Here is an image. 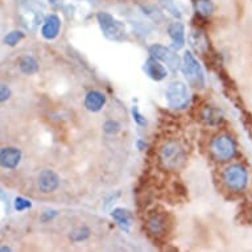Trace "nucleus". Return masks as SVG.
<instances>
[{
    "label": "nucleus",
    "instance_id": "f257e3e1",
    "mask_svg": "<svg viewBox=\"0 0 252 252\" xmlns=\"http://www.w3.org/2000/svg\"><path fill=\"white\" fill-rule=\"evenodd\" d=\"M160 161L166 169H180L186 161L185 151L176 141H168L160 149Z\"/></svg>",
    "mask_w": 252,
    "mask_h": 252
},
{
    "label": "nucleus",
    "instance_id": "f03ea898",
    "mask_svg": "<svg viewBox=\"0 0 252 252\" xmlns=\"http://www.w3.org/2000/svg\"><path fill=\"white\" fill-rule=\"evenodd\" d=\"M166 102L168 106L173 110H184L189 106L190 102V94L184 82L174 81L169 83V86L165 91Z\"/></svg>",
    "mask_w": 252,
    "mask_h": 252
},
{
    "label": "nucleus",
    "instance_id": "7ed1b4c3",
    "mask_svg": "<svg viewBox=\"0 0 252 252\" xmlns=\"http://www.w3.org/2000/svg\"><path fill=\"white\" fill-rule=\"evenodd\" d=\"M211 153L218 161H230L236 155V144L228 135H218L211 141Z\"/></svg>",
    "mask_w": 252,
    "mask_h": 252
},
{
    "label": "nucleus",
    "instance_id": "20e7f679",
    "mask_svg": "<svg viewBox=\"0 0 252 252\" xmlns=\"http://www.w3.org/2000/svg\"><path fill=\"white\" fill-rule=\"evenodd\" d=\"M223 182L232 191H243L248 185V172L240 164H232L222 174Z\"/></svg>",
    "mask_w": 252,
    "mask_h": 252
},
{
    "label": "nucleus",
    "instance_id": "39448f33",
    "mask_svg": "<svg viewBox=\"0 0 252 252\" xmlns=\"http://www.w3.org/2000/svg\"><path fill=\"white\" fill-rule=\"evenodd\" d=\"M182 73L188 79V82L193 85L194 87H203L205 86V77H203V71L201 69V65L198 61L195 60V57L190 52L186 50L182 58L181 65Z\"/></svg>",
    "mask_w": 252,
    "mask_h": 252
},
{
    "label": "nucleus",
    "instance_id": "423d86ee",
    "mask_svg": "<svg viewBox=\"0 0 252 252\" xmlns=\"http://www.w3.org/2000/svg\"><path fill=\"white\" fill-rule=\"evenodd\" d=\"M148 52L151 54V57H155L158 61L164 62L166 66L169 67V70L172 73H177L180 66H181V60H180V57L174 53L173 50H170L166 46L160 45V44H155V45L149 46Z\"/></svg>",
    "mask_w": 252,
    "mask_h": 252
},
{
    "label": "nucleus",
    "instance_id": "0eeeda50",
    "mask_svg": "<svg viewBox=\"0 0 252 252\" xmlns=\"http://www.w3.org/2000/svg\"><path fill=\"white\" fill-rule=\"evenodd\" d=\"M96 19H98L100 28L103 31L104 36L108 40H115V41H118V40H122L124 37L123 27L110 13L99 12L96 15Z\"/></svg>",
    "mask_w": 252,
    "mask_h": 252
},
{
    "label": "nucleus",
    "instance_id": "6e6552de",
    "mask_svg": "<svg viewBox=\"0 0 252 252\" xmlns=\"http://www.w3.org/2000/svg\"><path fill=\"white\" fill-rule=\"evenodd\" d=\"M60 186V177L56 172L50 169L42 170L40 176H38V189L42 193H53L54 190H57V188Z\"/></svg>",
    "mask_w": 252,
    "mask_h": 252
},
{
    "label": "nucleus",
    "instance_id": "1a4fd4ad",
    "mask_svg": "<svg viewBox=\"0 0 252 252\" xmlns=\"http://www.w3.org/2000/svg\"><path fill=\"white\" fill-rule=\"evenodd\" d=\"M60 29H61V20L57 15H49L46 16V19L44 20V24H42L41 28V34L42 37L45 40H54L57 37L58 33H60Z\"/></svg>",
    "mask_w": 252,
    "mask_h": 252
},
{
    "label": "nucleus",
    "instance_id": "9d476101",
    "mask_svg": "<svg viewBox=\"0 0 252 252\" xmlns=\"http://www.w3.org/2000/svg\"><path fill=\"white\" fill-rule=\"evenodd\" d=\"M144 71L145 74L148 75L149 78L153 79V81H162L168 75V71L164 67V65H161L158 60H156L155 57L148 58L144 63Z\"/></svg>",
    "mask_w": 252,
    "mask_h": 252
},
{
    "label": "nucleus",
    "instance_id": "9b49d317",
    "mask_svg": "<svg viewBox=\"0 0 252 252\" xmlns=\"http://www.w3.org/2000/svg\"><path fill=\"white\" fill-rule=\"evenodd\" d=\"M21 160V152L17 148L13 147H5L1 149L0 153V162L1 166L5 169H13L19 165Z\"/></svg>",
    "mask_w": 252,
    "mask_h": 252
},
{
    "label": "nucleus",
    "instance_id": "f8f14e48",
    "mask_svg": "<svg viewBox=\"0 0 252 252\" xmlns=\"http://www.w3.org/2000/svg\"><path fill=\"white\" fill-rule=\"evenodd\" d=\"M147 228L155 236L165 235L168 231V220L162 214H153L147 220Z\"/></svg>",
    "mask_w": 252,
    "mask_h": 252
},
{
    "label": "nucleus",
    "instance_id": "ddd939ff",
    "mask_svg": "<svg viewBox=\"0 0 252 252\" xmlns=\"http://www.w3.org/2000/svg\"><path fill=\"white\" fill-rule=\"evenodd\" d=\"M106 103V96L99 91H89L85 96V107L91 112H98Z\"/></svg>",
    "mask_w": 252,
    "mask_h": 252
},
{
    "label": "nucleus",
    "instance_id": "4468645a",
    "mask_svg": "<svg viewBox=\"0 0 252 252\" xmlns=\"http://www.w3.org/2000/svg\"><path fill=\"white\" fill-rule=\"evenodd\" d=\"M168 34H169L170 40L173 41L174 48H182L185 44V28L180 21H174L168 27Z\"/></svg>",
    "mask_w": 252,
    "mask_h": 252
},
{
    "label": "nucleus",
    "instance_id": "2eb2a0df",
    "mask_svg": "<svg viewBox=\"0 0 252 252\" xmlns=\"http://www.w3.org/2000/svg\"><path fill=\"white\" fill-rule=\"evenodd\" d=\"M189 40H190L191 46L194 48L198 53L205 54L206 50L209 49V41H207V37L205 36L201 29H193L190 32V36H189Z\"/></svg>",
    "mask_w": 252,
    "mask_h": 252
},
{
    "label": "nucleus",
    "instance_id": "dca6fc26",
    "mask_svg": "<svg viewBox=\"0 0 252 252\" xmlns=\"http://www.w3.org/2000/svg\"><path fill=\"white\" fill-rule=\"evenodd\" d=\"M19 67H20L21 73H24L27 75H32L38 71V62L32 56H25L20 60Z\"/></svg>",
    "mask_w": 252,
    "mask_h": 252
},
{
    "label": "nucleus",
    "instance_id": "f3484780",
    "mask_svg": "<svg viewBox=\"0 0 252 252\" xmlns=\"http://www.w3.org/2000/svg\"><path fill=\"white\" fill-rule=\"evenodd\" d=\"M112 218L115 219L118 224H119L122 230L124 231H129V226H131V217H129L128 211L124 210V209H115L111 213Z\"/></svg>",
    "mask_w": 252,
    "mask_h": 252
},
{
    "label": "nucleus",
    "instance_id": "a211bd4d",
    "mask_svg": "<svg viewBox=\"0 0 252 252\" xmlns=\"http://www.w3.org/2000/svg\"><path fill=\"white\" fill-rule=\"evenodd\" d=\"M195 12L203 17H209L214 11V4L211 0H195L194 1Z\"/></svg>",
    "mask_w": 252,
    "mask_h": 252
},
{
    "label": "nucleus",
    "instance_id": "6ab92c4d",
    "mask_svg": "<svg viewBox=\"0 0 252 252\" xmlns=\"http://www.w3.org/2000/svg\"><path fill=\"white\" fill-rule=\"evenodd\" d=\"M202 119L206 122L207 124H210V126H215V124H218L222 119V114L218 110H215V108L211 107H206L203 110L202 112Z\"/></svg>",
    "mask_w": 252,
    "mask_h": 252
},
{
    "label": "nucleus",
    "instance_id": "aec40b11",
    "mask_svg": "<svg viewBox=\"0 0 252 252\" xmlns=\"http://www.w3.org/2000/svg\"><path fill=\"white\" fill-rule=\"evenodd\" d=\"M160 4L164 9H165L166 12H169L172 16L177 17L180 19L181 17V11L178 9V7L176 5L173 0H160Z\"/></svg>",
    "mask_w": 252,
    "mask_h": 252
},
{
    "label": "nucleus",
    "instance_id": "412c9836",
    "mask_svg": "<svg viewBox=\"0 0 252 252\" xmlns=\"http://www.w3.org/2000/svg\"><path fill=\"white\" fill-rule=\"evenodd\" d=\"M23 37H24V34L21 33V32H19V31H13V32H11V33H8L5 36L4 44L8 46H15Z\"/></svg>",
    "mask_w": 252,
    "mask_h": 252
},
{
    "label": "nucleus",
    "instance_id": "4be33fe9",
    "mask_svg": "<svg viewBox=\"0 0 252 252\" xmlns=\"http://www.w3.org/2000/svg\"><path fill=\"white\" fill-rule=\"evenodd\" d=\"M90 235V231H89V228L86 227H81L78 230H75V231L70 232V239L74 240V242H82L86 238H89Z\"/></svg>",
    "mask_w": 252,
    "mask_h": 252
},
{
    "label": "nucleus",
    "instance_id": "5701e85b",
    "mask_svg": "<svg viewBox=\"0 0 252 252\" xmlns=\"http://www.w3.org/2000/svg\"><path fill=\"white\" fill-rule=\"evenodd\" d=\"M104 132L108 135H115L120 131V124L116 120H107L103 126Z\"/></svg>",
    "mask_w": 252,
    "mask_h": 252
},
{
    "label": "nucleus",
    "instance_id": "b1692460",
    "mask_svg": "<svg viewBox=\"0 0 252 252\" xmlns=\"http://www.w3.org/2000/svg\"><path fill=\"white\" fill-rule=\"evenodd\" d=\"M31 206H32V203H31V201H28V199L21 198V197H17V198L15 199V209H16L17 211L27 210V209H29Z\"/></svg>",
    "mask_w": 252,
    "mask_h": 252
},
{
    "label": "nucleus",
    "instance_id": "393cba45",
    "mask_svg": "<svg viewBox=\"0 0 252 252\" xmlns=\"http://www.w3.org/2000/svg\"><path fill=\"white\" fill-rule=\"evenodd\" d=\"M132 116H133V120H135L139 126H147V119H145L144 116L141 115L140 111H139V108H137L136 106L132 108Z\"/></svg>",
    "mask_w": 252,
    "mask_h": 252
},
{
    "label": "nucleus",
    "instance_id": "a878e982",
    "mask_svg": "<svg viewBox=\"0 0 252 252\" xmlns=\"http://www.w3.org/2000/svg\"><path fill=\"white\" fill-rule=\"evenodd\" d=\"M9 95H11V90L5 85H1V87H0V96H1L0 99H1V102H5L9 98Z\"/></svg>",
    "mask_w": 252,
    "mask_h": 252
},
{
    "label": "nucleus",
    "instance_id": "bb28decb",
    "mask_svg": "<svg viewBox=\"0 0 252 252\" xmlns=\"http://www.w3.org/2000/svg\"><path fill=\"white\" fill-rule=\"evenodd\" d=\"M50 211H48V214H44L42 215V220H44V222H48V220H49V219H52L54 217V215L57 214V213H56V211H52V214H49Z\"/></svg>",
    "mask_w": 252,
    "mask_h": 252
},
{
    "label": "nucleus",
    "instance_id": "cd10ccee",
    "mask_svg": "<svg viewBox=\"0 0 252 252\" xmlns=\"http://www.w3.org/2000/svg\"><path fill=\"white\" fill-rule=\"evenodd\" d=\"M137 145H139V148H140V149H143L145 147L144 143H141V141H137Z\"/></svg>",
    "mask_w": 252,
    "mask_h": 252
},
{
    "label": "nucleus",
    "instance_id": "c85d7f7f",
    "mask_svg": "<svg viewBox=\"0 0 252 252\" xmlns=\"http://www.w3.org/2000/svg\"><path fill=\"white\" fill-rule=\"evenodd\" d=\"M57 1H60V0H49V3H52V4H56Z\"/></svg>",
    "mask_w": 252,
    "mask_h": 252
},
{
    "label": "nucleus",
    "instance_id": "c756f323",
    "mask_svg": "<svg viewBox=\"0 0 252 252\" xmlns=\"http://www.w3.org/2000/svg\"><path fill=\"white\" fill-rule=\"evenodd\" d=\"M1 251H11V248H7V247H3V248H1Z\"/></svg>",
    "mask_w": 252,
    "mask_h": 252
}]
</instances>
